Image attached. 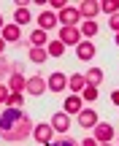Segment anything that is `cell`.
Returning <instances> with one entry per match:
<instances>
[{
    "mask_svg": "<svg viewBox=\"0 0 119 146\" xmlns=\"http://www.w3.org/2000/svg\"><path fill=\"white\" fill-rule=\"evenodd\" d=\"M27 135H33V122L22 108H11L5 106L0 114V138L8 143H19Z\"/></svg>",
    "mask_w": 119,
    "mask_h": 146,
    "instance_id": "cell-1",
    "label": "cell"
},
{
    "mask_svg": "<svg viewBox=\"0 0 119 146\" xmlns=\"http://www.w3.org/2000/svg\"><path fill=\"white\" fill-rule=\"evenodd\" d=\"M57 22H60L62 27H76L78 22H81V14H78V8H70V5H68V8H62V11H60Z\"/></svg>",
    "mask_w": 119,
    "mask_h": 146,
    "instance_id": "cell-2",
    "label": "cell"
},
{
    "mask_svg": "<svg viewBox=\"0 0 119 146\" xmlns=\"http://www.w3.org/2000/svg\"><path fill=\"white\" fill-rule=\"evenodd\" d=\"M60 41L65 46H78L81 43V30L78 27H60Z\"/></svg>",
    "mask_w": 119,
    "mask_h": 146,
    "instance_id": "cell-3",
    "label": "cell"
},
{
    "mask_svg": "<svg viewBox=\"0 0 119 146\" xmlns=\"http://www.w3.org/2000/svg\"><path fill=\"white\" fill-rule=\"evenodd\" d=\"M16 70H22V68L11 57H0V84H8V78L14 76Z\"/></svg>",
    "mask_w": 119,
    "mask_h": 146,
    "instance_id": "cell-4",
    "label": "cell"
},
{
    "mask_svg": "<svg viewBox=\"0 0 119 146\" xmlns=\"http://www.w3.org/2000/svg\"><path fill=\"white\" fill-rule=\"evenodd\" d=\"M33 135H35L38 143L49 146V143H52V135H54V127H52V125H41V122H38V125L33 127Z\"/></svg>",
    "mask_w": 119,
    "mask_h": 146,
    "instance_id": "cell-5",
    "label": "cell"
},
{
    "mask_svg": "<svg viewBox=\"0 0 119 146\" xmlns=\"http://www.w3.org/2000/svg\"><path fill=\"white\" fill-rule=\"evenodd\" d=\"M46 89H49V84H46L43 76H30V78H27V92H30V95L38 98V95H43Z\"/></svg>",
    "mask_w": 119,
    "mask_h": 146,
    "instance_id": "cell-6",
    "label": "cell"
},
{
    "mask_svg": "<svg viewBox=\"0 0 119 146\" xmlns=\"http://www.w3.org/2000/svg\"><path fill=\"white\" fill-rule=\"evenodd\" d=\"M111 138H114V127H111L108 122H103V125L98 122V125H95V141L98 143H108Z\"/></svg>",
    "mask_w": 119,
    "mask_h": 146,
    "instance_id": "cell-7",
    "label": "cell"
},
{
    "mask_svg": "<svg viewBox=\"0 0 119 146\" xmlns=\"http://www.w3.org/2000/svg\"><path fill=\"white\" fill-rule=\"evenodd\" d=\"M46 43H49V35H46V30H41V27H35V30L30 33V38H27V49H30V46L46 49Z\"/></svg>",
    "mask_w": 119,
    "mask_h": 146,
    "instance_id": "cell-8",
    "label": "cell"
},
{
    "mask_svg": "<svg viewBox=\"0 0 119 146\" xmlns=\"http://www.w3.org/2000/svg\"><path fill=\"white\" fill-rule=\"evenodd\" d=\"M8 89H11V92H27V78H25V73H22V70H16L14 73V76H11L8 78Z\"/></svg>",
    "mask_w": 119,
    "mask_h": 146,
    "instance_id": "cell-9",
    "label": "cell"
},
{
    "mask_svg": "<svg viewBox=\"0 0 119 146\" xmlns=\"http://www.w3.org/2000/svg\"><path fill=\"white\" fill-rule=\"evenodd\" d=\"M46 84H49V89H52V92H62V89L68 87V76L57 70V73H52V76L46 78Z\"/></svg>",
    "mask_w": 119,
    "mask_h": 146,
    "instance_id": "cell-10",
    "label": "cell"
},
{
    "mask_svg": "<svg viewBox=\"0 0 119 146\" xmlns=\"http://www.w3.org/2000/svg\"><path fill=\"white\" fill-rule=\"evenodd\" d=\"M76 119H78V125H81V127H95V125H98V114H95L92 108H81L76 114Z\"/></svg>",
    "mask_w": 119,
    "mask_h": 146,
    "instance_id": "cell-11",
    "label": "cell"
},
{
    "mask_svg": "<svg viewBox=\"0 0 119 146\" xmlns=\"http://www.w3.org/2000/svg\"><path fill=\"white\" fill-rule=\"evenodd\" d=\"M76 57L84 60V62H89V60L95 57V43H92V41H81V43L76 46Z\"/></svg>",
    "mask_w": 119,
    "mask_h": 146,
    "instance_id": "cell-12",
    "label": "cell"
},
{
    "mask_svg": "<svg viewBox=\"0 0 119 146\" xmlns=\"http://www.w3.org/2000/svg\"><path fill=\"white\" fill-rule=\"evenodd\" d=\"M0 38H3V41H14V43H19V41H22V27H19V25H5L3 33H0Z\"/></svg>",
    "mask_w": 119,
    "mask_h": 146,
    "instance_id": "cell-13",
    "label": "cell"
},
{
    "mask_svg": "<svg viewBox=\"0 0 119 146\" xmlns=\"http://www.w3.org/2000/svg\"><path fill=\"white\" fill-rule=\"evenodd\" d=\"M49 125H52L57 133H65L68 127H70V119H68V114H65V111H57V114L52 116V122H49Z\"/></svg>",
    "mask_w": 119,
    "mask_h": 146,
    "instance_id": "cell-14",
    "label": "cell"
},
{
    "mask_svg": "<svg viewBox=\"0 0 119 146\" xmlns=\"http://www.w3.org/2000/svg\"><path fill=\"white\" fill-rule=\"evenodd\" d=\"M78 14L87 16V19H92V16H98V14H100V3H98V0H84L81 8H78Z\"/></svg>",
    "mask_w": 119,
    "mask_h": 146,
    "instance_id": "cell-15",
    "label": "cell"
},
{
    "mask_svg": "<svg viewBox=\"0 0 119 146\" xmlns=\"http://www.w3.org/2000/svg\"><path fill=\"white\" fill-rule=\"evenodd\" d=\"M84 78H87V87H100L103 84V68H89L87 73H84Z\"/></svg>",
    "mask_w": 119,
    "mask_h": 146,
    "instance_id": "cell-16",
    "label": "cell"
},
{
    "mask_svg": "<svg viewBox=\"0 0 119 146\" xmlns=\"http://www.w3.org/2000/svg\"><path fill=\"white\" fill-rule=\"evenodd\" d=\"M38 27H41V30H52V27H57V14H54V11H43V14L38 16Z\"/></svg>",
    "mask_w": 119,
    "mask_h": 146,
    "instance_id": "cell-17",
    "label": "cell"
},
{
    "mask_svg": "<svg viewBox=\"0 0 119 146\" xmlns=\"http://www.w3.org/2000/svg\"><path fill=\"white\" fill-rule=\"evenodd\" d=\"M68 87L73 89V95L84 92V87H87V78H84V73H73V76H68Z\"/></svg>",
    "mask_w": 119,
    "mask_h": 146,
    "instance_id": "cell-18",
    "label": "cell"
},
{
    "mask_svg": "<svg viewBox=\"0 0 119 146\" xmlns=\"http://www.w3.org/2000/svg\"><path fill=\"white\" fill-rule=\"evenodd\" d=\"M46 54H49V57H62V54H65V43H62L60 38L49 41L46 43Z\"/></svg>",
    "mask_w": 119,
    "mask_h": 146,
    "instance_id": "cell-19",
    "label": "cell"
},
{
    "mask_svg": "<svg viewBox=\"0 0 119 146\" xmlns=\"http://www.w3.org/2000/svg\"><path fill=\"white\" fill-rule=\"evenodd\" d=\"M27 54H30V60L35 65H41V62H46V60H49L46 49H41V46H30V49H27Z\"/></svg>",
    "mask_w": 119,
    "mask_h": 146,
    "instance_id": "cell-20",
    "label": "cell"
},
{
    "mask_svg": "<svg viewBox=\"0 0 119 146\" xmlns=\"http://www.w3.org/2000/svg\"><path fill=\"white\" fill-rule=\"evenodd\" d=\"M65 114H78V111H81V98H78V95H70V98L65 100Z\"/></svg>",
    "mask_w": 119,
    "mask_h": 146,
    "instance_id": "cell-21",
    "label": "cell"
},
{
    "mask_svg": "<svg viewBox=\"0 0 119 146\" xmlns=\"http://www.w3.org/2000/svg\"><path fill=\"white\" fill-rule=\"evenodd\" d=\"M30 19H33V16H30V11H27L25 5H19V8L14 11V25H19V27H22V25H27Z\"/></svg>",
    "mask_w": 119,
    "mask_h": 146,
    "instance_id": "cell-22",
    "label": "cell"
},
{
    "mask_svg": "<svg viewBox=\"0 0 119 146\" xmlns=\"http://www.w3.org/2000/svg\"><path fill=\"white\" fill-rule=\"evenodd\" d=\"M81 35H84V38L98 35V22H95V19H84V22H81Z\"/></svg>",
    "mask_w": 119,
    "mask_h": 146,
    "instance_id": "cell-23",
    "label": "cell"
},
{
    "mask_svg": "<svg viewBox=\"0 0 119 146\" xmlns=\"http://www.w3.org/2000/svg\"><path fill=\"white\" fill-rule=\"evenodd\" d=\"M100 8L106 11V14H119V0H103V3H100Z\"/></svg>",
    "mask_w": 119,
    "mask_h": 146,
    "instance_id": "cell-24",
    "label": "cell"
},
{
    "mask_svg": "<svg viewBox=\"0 0 119 146\" xmlns=\"http://www.w3.org/2000/svg\"><path fill=\"white\" fill-rule=\"evenodd\" d=\"M22 103H25V98H22L19 92H11L8 100H5V106H11V108H22Z\"/></svg>",
    "mask_w": 119,
    "mask_h": 146,
    "instance_id": "cell-25",
    "label": "cell"
},
{
    "mask_svg": "<svg viewBox=\"0 0 119 146\" xmlns=\"http://www.w3.org/2000/svg\"><path fill=\"white\" fill-rule=\"evenodd\" d=\"M81 98H84V100H89V103H92V100H98V87H84Z\"/></svg>",
    "mask_w": 119,
    "mask_h": 146,
    "instance_id": "cell-26",
    "label": "cell"
},
{
    "mask_svg": "<svg viewBox=\"0 0 119 146\" xmlns=\"http://www.w3.org/2000/svg\"><path fill=\"white\" fill-rule=\"evenodd\" d=\"M49 146H81V143H76L73 138H60V141H52Z\"/></svg>",
    "mask_w": 119,
    "mask_h": 146,
    "instance_id": "cell-27",
    "label": "cell"
},
{
    "mask_svg": "<svg viewBox=\"0 0 119 146\" xmlns=\"http://www.w3.org/2000/svg\"><path fill=\"white\" fill-rule=\"evenodd\" d=\"M8 95H11L8 84H0V103H5V100H8Z\"/></svg>",
    "mask_w": 119,
    "mask_h": 146,
    "instance_id": "cell-28",
    "label": "cell"
},
{
    "mask_svg": "<svg viewBox=\"0 0 119 146\" xmlns=\"http://www.w3.org/2000/svg\"><path fill=\"white\" fill-rule=\"evenodd\" d=\"M108 27H111V30H116V33H119V14H114V16L108 19Z\"/></svg>",
    "mask_w": 119,
    "mask_h": 146,
    "instance_id": "cell-29",
    "label": "cell"
},
{
    "mask_svg": "<svg viewBox=\"0 0 119 146\" xmlns=\"http://www.w3.org/2000/svg\"><path fill=\"white\" fill-rule=\"evenodd\" d=\"M49 3H52V8H57V11L68 8V3H65V0H49Z\"/></svg>",
    "mask_w": 119,
    "mask_h": 146,
    "instance_id": "cell-30",
    "label": "cell"
},
{
    "mask_svg": "<svg viewBox=\"0 0 119 146\" xmlns=\"http://www.w3.org/2000/svg\"><path fill=\"white\" fill-rule=\"evenodd\" d=\"M81 146H98V141H95V138H84Z\"/></svg>",
    "mask_w": 119,
    "mask_h": 146,
    "instance_id": "cell-31",
    "label": "cell"
},
{
    "mask_svg": "<svg viewBox=\"0 0 119 146\" xmlns=\"http://www.w3.org/2000/svg\"><path fill=\"white\" fill-rule=\"evenodd\" d=\"M111 100H114V103L119 106V89H116V92H111Z\"/></svg>",
    "mask_w": 119,
    "mask_h": 146,
    "instance_id": "cell-32",
    "label": "cell"
},
{
    "mask_svg": "<svg viewBox=\"0 0 119 146\" xmlns=\"http://www.w3.org/2000/svg\"><path fill=\"white\" fill-rule=\"evenodd\" d=\"M3 52H5V41L0 38V57H3Z\"/></svg>",
    "mask_w": 119,
    "mask_h": 146,
    "instance_id": "cell-33",
    "label": "cell"
},
{
    "mask_svg": "<svg viewBox=\"0 0 119 146\" xmlns=\"http://www.w3.org/2000/svg\"><path fill=\"white\" fill-rule=\"evenodd\" d=\"M3 27H5V25H3V16H0V33H3Z\"/></svg>",
    "mask_w": 119,
    "mask_h": 146,
    "instance_id": "cell-34",
    "label": "cell"
},
{
    "mask_svg": "<svg viewBox=\"0 0 119 146\" xmlns=\"http://www.w3.org/2000/svg\"><path fill=\"white\" fill-rule=\"evenodd\" d=\"M116 46H119V33H116Z\"/></svg>",
    "mask_w": 119,
    "mask_h": 146,
    "instance_id": "cell-35",
    "label": "cell"
},
{
    "mask_svg": "<svg viewBox=\"0 0 119 146\" xmlns=\"http://www.w3.org/2000/svg\"><path fill=\"white\" fill-rule=\"evenodd\" d=\"M116 143H119V138H116Z\"/></svg>",
    "mask_w": 119,
    "mask_h": 146,
    "instance_id": "cell-36",
    "label": "cell"
},
{
    "mask_svg": "<svg viewBox=\"0 0 119 146\" xmlns=\"http://www.w3.org/2000/svg\"><path fill=\"white\" fill-rule=\"evenodd\" d=\"M103 146H108V143H103Z\"/></svg>",
    "mask_w": 119,
    "mask_h": 146,
    "instance_id": "cell-37",
    "label": "cell"
}]
</instances>
